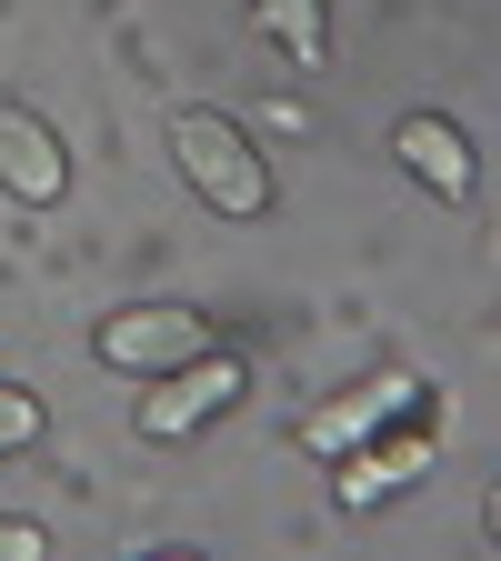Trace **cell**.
<instances>
[{
  "label": "cell",
  "instance_id": "2",
  "mask_svg": "<svg viewBox=\"0 0 501 561\" xmlns=\"http://www.w3.org/2000/svg\"><path fill=\"white\" fill-rule=\"evenodd\" d=\"M91 351H101V371L151 381V371L201 362V351H210V321H201V311H181V301H140V311H111V321L91 331Z\"/></svg>",
  "mask_w": 501,
  "mask_h": 561
},
{
  "label": "cell",
  "instance_id": "6",
  "mask_svg": "<svg viewBox=\"0 0 501 561\" xmlns=\"http://www.w3.org/2000/svg\"><path fill=\"white\" fill-rule=\"evenodd\" d=\"M391 151H401V171H411L421 191H442V201H471V181H481L471 130H462V121H442V111H411V121L391 130Z\"/></svg>",
  "mask_w": 501,
  "mask_h": 561
},
{
  "label": "cell",
  "instance_id": "4",
  "mask_svg": "<svg viewBox=\"0 0 501 561\" xmlns=\"http://www.w3.org/2000/svg\"><path fill=\"white\" fill-rule=\"evenodd\" d=\"M231 401H241V362H231V351H201V362H181V371H151L140 432H151V442H181V432H201V421L231 411Z\"/></svg>",
  "mask_w": 501,
  "mask_h": 561
},
{
  "label": "cell",
  "instance_id": "9",
  "mask_svg": "<svg viewBox=\"0 0 501 561\" xmlns=\"http://www.w3.org/2000/svg\"><path fill=\"white\" fill-rule=\"evenodd\" d=\"M41 442V401L31 391H0V451H31Z\"/></svg>",
  "mask_w": 501,
  "mask_h": 561
},
{
  "label": "cell",
  "instance_id": "5",
  "mask_svg": "<svg viewBox=\"0 0 501 561\" xmlns=\"http://www.w3.org/2000/svg\"><path fill=\"white\" fill-rule=\"evenodd\" d=\"M0 191L31 201V210H50V201L70 191V151H60V130H50L41 111H21V101H0Z\"/></svg>",
  "mask_w": 501,
  "mask_h": 561
},
{
  "label": "cell",
  "instance_id": "3",
  "mask_svg": "<svg viewBox=\"0 0 501 561\" xmlns=\"http://www.w3.org/2000/svg\"><path fill=\"white\" fill-rule=\"evenodd\" d=\"M421 401H432V391H421L411 371H382V381H362V391H341L331 411H311V421H301V451H311V461H341V451L382 442L391 421H401V411H421Z\"/></svg>",
  "mask_w": 501,
  "mask_h": 561
},
{
  "label": "cell",
  "instance_id": "8",
  "mask_svg": "<svg viewBox=\"0 0 501 561\" xmlns=\"http://www.w3.org/2000/svg\"><path fill=\"white\" fill-rule=\"evenodd\" d=\"M251 21H261L281 50H292L301 70H321V60H331V0H251Z\"/></svg>",
  "mask_w": 501,
  "mask_h": 561
},
{
  "label": "cell",
  "instance_id": "1",
  "mask_svg": "<svg viewBox=\"0 0 501 561\" xmlns=\"http://www.w3.org/2000/svg\"><path fill=\"white\" fill-rule=\"evenodd\" d=\"M171 161L221 221H261L271 210V161L251 151V130L231 111H171Z\"/></svg>",
  "mask_w": 501,
  "mask_h": 561
},
{
  "label": "cell",
  "instance_id": "10",
  "mask_svg": "<svg viewBox=\"0 0 501 561\" xmlns=\"http://www.w3.org/2000/svg\"><path fill=\"white\" fill-rule=\"evenodd\" d=\"M41 551H50L41 522H0V561H41Z\"/></svg>",
  "mask_w": 501,
  "mask_h": 561
},
{
  "label": "cell",
  "instance_id": "7",
  "mask_svg": "<svg viewBox=\"0 0 501 561\" xmlns=\"http://www.w3.org/2000/svg\"><path fill=\"white\" fill-rule=\"evenodd\" d=\"M432 432H442V411H432V401H421V411H401V432H391L382 451H372V442H362V451H341V481H331V491H341L351 512H362V502H382V491H401V471H421Z\"/></svg>",
  "mask_w": 501,
  "mask_h": 561
}]
</instances>
